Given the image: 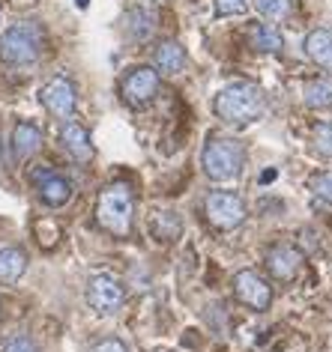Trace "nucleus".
Returning <instances> with one entry per match:
<instances>
[{
  "label": "nucleus",
  "instance_id": "nucleus-5",
  "mask_svg": "<svg viewBox=\"0 0 332 352\" xmlns=\"http://www.w3.org/2000/svg\"><path fill=\"white\" fill-rule=\"evenodd\" d=\"M204 212L216 230H234L246 221V204L234 191H213L204 204Z\"/></svg>",
  "mask_w": 332,
  "mask_h": 352
},
{
  "label": "nucleus",
  "instance_id": "nucleus-20",
  "mask_svg": "<svg viewBox=\"0 0 332 352\" xmlns=\"http://www.w3.org/2000/svg\"><path fill=\"white\" fill-rule=\"evenodd\" d=\"M305 104L314 111H329L332 108V81H309L305 84Z\"/></svg>",
  "mask_w": 332,
  "mask_h": 352
},
{
  "label": "nucleus",
  "instance_id": "nucleus-25",
  "mask_svg": "<svg viewBox=\"0 0 332 352\" xmlns=\"http://www.w3.org/2000/svg\"><path fill=\"white\" fill-rule=\"evenodd\" d=\"M3 352H39V349L33 346L28 338H15V340L6 343V349H3Z\"/></svg>",
  "mask_w": 332,
  "mask_h": 352
},
{
  "label": "nucleus",
  "instance_id": "nucleus-14",
  "mask_svg": "<svg viewBox=\"0 0 332 352\" xmlns=\"http://www.w3.org/2000/svg\"><path fill=\"white\" fill-rule=\"evenodd\" d=\"M39 146H42V131L37 122H19L12 131V153L15 158H30V155H37L39 153Z\"/></svg>",
  "mask_w": 332,
  "mask_h": 352
},
{
  "label": "nucleus",
  "instance_id": "nucleus-10",
  "mask_svg": "<svg viewBox=\"0 0 332 352\" xmlns=\"http://www.w3.org/2000/svg\"><path fill=\"white\" fill-rule=\"evenodd\" d=\"M267 266H269V275L273 278L291 280L300 275V269H302V254L296 251L293 245H276V248L267 254Z\"/></svg>",
  "mask_w": 332,
  "mask_h": 352
},
{
  "label": "nucleus",
  "instance_id": "nucleus-17",
  "mask_svg": "<svg viewBox=\"0 0 332 352\" xmlns=\"http://www.w3.org/2000/svg\"><path fill=\"white\" fill-rule=\"evenodd\" d=\"M28 269V254L21 248H3L0 251V284H12Z\"/></svg>",
  "mask_w": 332,
  "mask_h": 352
},
{
  "label": "nucleus",
  "instance_id": "nucleus-21",
  "mask_svg": "<svg viewBox=\"0 0 332 352\" xmlns=\"http://www.w3.org/2000/svg\"><path fill=\"white\" fill-rule=\"evenodd\" d=\"M314 149L320 155L332 158V122H323V126L314 129Z\"/></svg>",
  "mask_w": 332,
  "mask_h": 352
},
{
  "label": "nucleus",
  "instance_id": "nucleus-19",
  "mask_svg": "<svg viewBox=\"0 0 332 352\" xmlns=\"http://www.w3.org/2000/svg\"><path fill=\"white\" fill-rule=\"evenodd\" d=\"M150 230H153V236H156L159 242H174V239L180 236L183 224H180L177 212H156V215L150 218Z\"/></svg>",
  "mask_w": 332,
  "mask_h": 352
},
{
  "label": "nucleus",
  "instance_id": "nucleus-26",
  "mask_svg": "<svg viewBox=\"0 0 332 352\" xmlns=\"http://www.w3.org/2000/svg\"><path fill=\"white\" fill-rule=\"evenodd\" d=\"M93 352H126V346L120 343L117 338H108V340H102V343H96Z\"/></svg>",
  "mask_w": 332,
  "mask_h": 352
},
{
  "label": "nucleus",
  "instance_id": "nucleus-16",
  "mask_svg": "<svg viewBox=\"0 0 332 352\" xmlns=\"http://www.w3.org/2000/svg\"><path fill=\"white\" fill-rule=\"evenodd\" d=\"M305 54L318 66L332 69V30H311L305 36Z\"/></svg>",
  "mask_w": 332,
  "mask_h": 352
},
{
  "label": "nucleus",
  "instance_id": "nucleus-2",
  "mask_svg": "<svg viewBox=\"0 0 332 352\" xmlns=\"http://www.w3.org/2000/svg\"><path fill=\"white\" fill-rule=\"evenodd\" d=\"M200 164L213 182H231L237 179L242 164H246V146L237 138H209Z\"/></svg>",
  "mask_w": 332,
  "mask_h": 352
},
{
  "label": "nucleus",
  "instance_id": "nucleus-4",
  "mask_svg": "<svg viewBox=\"0 0 332 352\" xmlns=\"http://www.w3.org/2000/svg\"><path fill=\"white\" fill-rule=\"evenodd\" d=\"M42 51V30L33 21H19L0 36V60L12 66H28Z\"/></svg>",
  "mask_w": 332,
  "mask_h": 352
},
{
  "label": "nucleus",
  "instance_id": "nucleus-1",
  "mask_svg": "<svg viewBox=\"0 0 332 352\" xmlns=\"http://www.w3.org/2000/svg\"><path fill=\"white\" fill-rule=\"evenodd\" d=\"M264 111H267L264 93L255 84L237 81L216 93V113L225 122H255L264 117Z\"/></svg>",
  "mask_w": 332,
  "mask_h": 352
},
{
  "label": "nucleus",
  "instance_id": "nucleus-22",
  "mask_svg": "<svg viewBox=\"0 0 332 352\" xmlns=\"http://www.w3.org/2000/svg\"><path fill=\"white\" fill-rule=\"evenodd\" d=\"M255 6H258V12L267 15L269 21L282 19V15L287 12V3H284V0H255Z\"/></svg>",
  "mask_w": 332,
  "mask_h": 352
},
{
  "label": "nucleus",
  "instance_id": "nucleus-8",
  "mask_svg": "<svg viewBox=\"0 0 332 352\" xmlns=\"http://www.w3.org/2000/svg\"><path fill=\"white\" fill-rule=\"evenodd\" d=\"M159 93V72L150 66H138L129 72V78L123 81V99L135 108H144V104L153 102V96Z\"/></svg>",
  "mask_w": 332,
  "mask_h": 352
},
{
  "label": "nucleus",
  "instance_id": "nucleus-28",
  "mask_svg": "<svg viewBox=\"0 0 332 352\" xmlns=\"http://www.w3.org/2000/svg\"><path fill=\"white\" fill-rule=\"evenodd\" d=\"M75 3H78V6H81V10H84V6H87V3H90V0H75Z\"/></svg>",
  "mask_w": 332,
  "mask_h": 352
},
{
  "label": "nucleus",
  "instance_id": "nucleus-13",
  "mask_svg": "<svg viewBox=\"0 0 332 352\" xmlns=\"http://www.w3.org/2000/svg\"><path fill=\"white\" fill-rule=\"evenodd\" d=\"M153 69L162 75H180L186 69V51L180 42H162L153 54Z\"/></svg>",
  "mask_w": 332,
  "mask_h": 352
},
{
  "label": "nucleus",
  "instance_id": "nucleus-11",
  "mask_svg": "<svg viewBox=\"0 0 332 352\" xmlns=\"http://www.w3.org/2000/svg\"><path fill=\"white\" fill-rule=\"evenodd\" d=\"M33 179L39 182V197H42V204H48V206H63L69 204V197H72V186H69V179H63V176H57V173H51V170H37L33 173Z\"/></svg>",
  "mask_w": 332,
  "mask_h": 352
},
{
  "label": "nucleus",
  "instance_id": "nucleus-27",
  "mask_svg": "<svg viewBox=\"0 0 332 352\" xmlns=\"http://www.w3.org/2000/svg\"><path fill=\"white\" fill-rule=\"evenodd\" d=\"M276 176H278L276 170H264V173H260V182H273Z\"/></svg>",
  "mask_w": 332,
  "mask_h": 352
},
{
  "label": "nucleus",
  "instance_id": "nucleus-23",
  "mask_svg": "<svg viewBox=\"0 0 332 352\" xmlns=\"http://www.w3.org/2000/svg\"><path fill=\"white\" fill-rule=\"evenodd\" d=\"M311 191L318 195L320 200H326V204L332 206V173H320L318 179L311 182Z\"/></svg>",
  "mask_w": 332,
  "mask_h": 352
},
{
  "label": "nucleus",
  "instance_id": "nucleus-18",
  "mask_svg": "<svg viewBox=\"0 0 332 352\" xmlns=\"http://www.w3.org/2000/svg\"><path fill=\"white\" fill-rule=\"evenodd\" d=\"M251 45L258 51H264V54H278V51L284 48V36L273 24H258V28L251 30Z\"/></svg>",
  "mask_w": 332,
  "mask_h": 352
},
{
  "label": "nucleus",
  "instance_id": "nucleus-15",
  "mask_svg": "<svg viewBox=\"0 0 332 352\" xmlns=\"http://www.w3.org/2000/svg\"><path fill=\"white\" fill-rule=\"evenodd\" d=\"M156 21H159V15H156L150 6H135V10H129V15H126V33L135 42H144L156 33Z\"/></svg>",
  "mask_w": 332,
  "mask_h": 352
},
{
  "label": "nucleus",
  "instance_id": "nucleus-3",
  "mask_svg": "<svg viewBox=\"0 0 332 352\" xmlns=\"http://www.w3.org/2000/svg\"><path fill=\"white\" fill-rule=\"evenodd\" d=\"M132 212H135L132 191H129V186H123V182L108 186L99 195V204H96V218H99V224L108 233L129 236V230H132Z\"/></svg>",
  "mask_w": 332,
  "mask_h": 352
},
{
  "label": "nucleus",
  "instance_id": "nucleus-6",
  "mask_svg": "<svg viewBox=\"0 0 332 352\" xmlns=\"http://www.w3.org/2000/svg\"><path fill=\"white\" fill-rule=\"evenodd\" d=\"M123 287H120L117 278L111 275H96L90 278V284H87V305L93 307L96 314H117L120 307H123Z\"/></svg>",
  "mask_w": 332,
  "mask_h": 352
},
{
  "label": "nucleus",
  "instance_id": "nucleus-9",
  "mask_svg": "<svg viewBox=\"0 0 332 352\" xmlns=\"http://www.w3.org/2000/svg\"><path fill=\"white\" fill-rule=\"evenodd\" d=\"M39 96H42V104H45L54 117L69 120L75 113V87H72V81H66V78L48 81Z\"/></svg>",
  "mask_w": 332,
  "mask_h": 352
},
{
  "label": "nucleus",
  "instance_id": "nucleus-7",
  "mask_svg": "<svg viewBox=\"0 0 332 352\" xmlns=\"http://www.w3.org/2000/svg\"><path fill=\"white\" fill-rule=\"evenodd\" d=\"M234 293H237L240 302L246 307H251V311H267L269 302H273V289H269V284L251 269L237 272V278H234Z\"/></svg>",
  "mask_w": 332,
  "mask_h": 352
},
{
  "label": "nucleus",
  "instance_id": "nucleus-24",
  "mask_svg": "<svg viewBox=\"0 0 332 352\" xmlns=\"http://www.w3.org/2000/svg\"><path fill=\"white\" fill-rule=\"evenodd\" d=\"M249 0H216V12L218 15H240L246 12Z\"/></svg>",
  "mask_w": 332,
  "mask_h": 352
},
{
  "label": "nucleus",
  "instance_id": "nucleus-12",
  "mask_svg": "<svg viewBox=\"0 0 332 352\" xmlns=\"http://www.w3.org/2000/svg\"><path fill=\"white\" fill-rule=\"evenodd\" d=\"M60 140H63L66 153L75 158V162H90L93 158V144H90V135H87L84 126H78V122H66L63 126V135H60Z\"/></svg>",
  "mask_w": 332,
  "mask_h": 352
}]
</instances>
